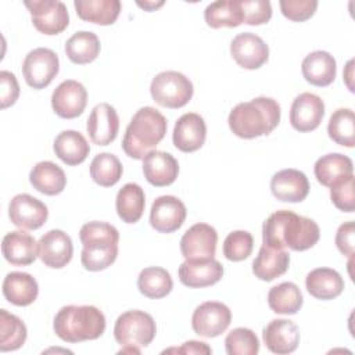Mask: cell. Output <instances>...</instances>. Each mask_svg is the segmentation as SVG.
<instances>
[{
    "mask_svg": "<svg viewBox=\"0 0 355 355\" xmlns=\"http://www.w3.org/2000/svg\"><path fill=\"white\" fill-rule=\"evenodd\" d=\"M73 6L80 19L97 25H112L122 7L119 0H75Z\"/></svg>",
    "mask_w": 355,
    "mask_h": 355,
    "instance_id": "cell-32",
    "label": "cell"
},
{
    "mask_svg": "<svg viewBox=\"0 0 355 355\" xmlns=\"http://www.w3.org/2000/svg\"><path fill=\"white\" fill-rule=\"evenodd\" d=\"M162 4H164V1H144V3L137 1V6L141 7V8H144L146 11H154L155 8L161 7Z\"/></svg>",
    "mask_w": 355,
    "mask_h": 355,
    "instance_id": "cell-50",
    "label": "cell"
},
{
    "mask_svg": "<svg viewBox=\"0 0 355 355\" xmlns=\"http://www.w3.org/2000/svg\"><path fill=\"white\" fill-rule=\"evenodd\" d=\"M36 279L25 272H10L3 282L4 298L17 306H28L37 298Z\"/></svg>",
    "mask_w": 355,
    "mask_h": 355,
    "instance_id": "cell-26",
    "label": "cell"
},
{
    "mask_svg": "<svg viewBox=\"0 0 355 355\" xmlns=\"http://www.w3.org/2000/svg\"><path fill=\"white\" fill-rule=\"evenodd\" d=\"M266 348L273 354L294 352L300 344V329L288 319H275L262 331Z\"/></svg>",
    "mask_w": 355,
    "mask_h": 355,
    "instance_id": "cell-22",
    "label": "cell"
},
{
    "mask_svg": "<svg viewBox=\"0 0 355 355\" xmlns=\"http://www.w3.org/2000/svg\"><path fill=\"white\" fill-rule=\"evenodd\" d=\"M243 22L248 25L266 24L272 17V6L268 0H240Z\"/></svg>",
    "mask_w": 355,
    "mask_h": 355,
    "instance_id": "cell-44",
    "label": "cell"
},
{
    "mask_svg": "<svg viewBox=\"0 0 355 355\" xmlns=\"http://www.w3.org/2000/svg\"><path fill=\"white\" fill-rule=\"evenodd\" d=\"M179 280L190 288L214 286L223 276V266L215 258L186 259L179 266Z\"/></svg>",
    "mask_w": 355,
    "mask_h": 355,
    "instance_id": "cell-13",
    "label": "cell"
},
{
    "mask_svg": "<svg viewBox=\"0 0 355 355\" xmlns=\"http://www.w3.org/2000/svg\"><path fill=\"white\" fill-rule=\"evenodd\" d=\"M316 180L326 187H331L338 180L354 173L352 159L340 153H330L320 157L313 166Z\"/></svg>",
    "mask_w": 355,
    "mask_h": 355,
    "instance_id": "cell-29",
    "label": "cell"
},
{
    "mask_svg": "<svg viewBox=\"0 0 355 355\" xmlns=\"http://www.w3.org/2000/svg\"><path fill=\"white\" fill-rule=\"evenodd\" d=\"M270 191L279 201L301 202L309 193V182L298 169H282L272 176Z\"/></svg>",
    "mask_w": 355,
    "mask_h": 355,
    "instance_id": "cell-21",
    "label": "cell"
},
{
    "mask_svg": "<svg viewBox=\"0 0 355 355\" xmlns=\"http://www.w3.org/2000/svg\"><path fill=\"white\" fill-rule=\"evenodd\" d=\"M225 348L229 355H257L259 351V341L251 329L236 327L227 333Z\"/></svg>",
    "mask_w": 355,
    "mask_h": 355,
    "instance_id": "cell-41",
    "label": "cell"
},
{
    "mask_svg": "<svg viewBox=\"0 0 355 355\" xmlns=\"http://www.w3.org/2000/svg\"><path fill=\"white\" fill-rule=\"evenodd\" d=\"M191 80L178 71H164L155 75L150 85L153 100L166 108H182L193 97Z\"/></svg>",
    "mask_w": 355,
    "mask_h": 355,
    "instance_id": "cell-7",
    "label": "cell"
},
{
    "mask_svg": "<svg viewBox=\"0 0 355 355\" xmlns=\"http://www.w3.org/2000/svg\"><path fill=\"white\" fill-rule=\"evenodd\" d=\"M318 8L316 0H282V14L294 22H302L309 19Z\"/></svg>",
    "mask_w": 355,
    "mask_h": 355,
    "instance_id": "cell-45",
    "label": "cell"
},
{
    "mask_svg": "<svg viewBox=\"0 0 355 355\" xmlns=\"http://www.w3.org/2000/svg\"><path fill=\"white\" fill-rule=\"evenodd\" d=\"M53 148L55 155L69 166L82 164L90 153L87 140L78 130H62L58 133Z\"/></svg>",
    "mask_w": 355,
    "mask_h": 355,
    "instance_id": "cell-30",
    "label": "cell"
},
{
    "mask_svg": "<svg viewBox=\"0 0 355 355\" xmlns=\"http://www.w3.org/2000/svg\"><path fill=\"white\" fill-rule=\"evenodd\" d=\"M305 287L318 300H333L344 290L341 275L331 268H316L306 275Z\"/></svg>",
    "mask_w": 355,
    "mask_h": 355,
    "instance_id": "cell-28",
    "label": "cell"
},
{
    "mask_svg": "<svg viewBox=\"0 0 355 355\" xmlns=\"http://www.w3.org/2000/svg\"><path fill=\"white\" fill-rule=\"evenodd\" d=\"M218 233L208 223H196L180 239V251L186 259L214 258Z\"/></svg>",
    "mask_w": 355,
    "mask_h": 355,
    "instance_id": "cell-17",
    "label": "cell"
},
{
    "mask_svg": "<svg viewBox=\"0 0 355 355\" xmlns=\"http://www.w3.org/2000/svg\"><path fill=\"white\" fill-rule=\"evenodd\" d=\"M280 122V105L270 97H257L237 104L229 114L230 130L241 139L269 135Z\"/></svg>",
    "mask_w": 355,
    "mask_h": 355,
    "instance_id": "cell-2",
    "label": "cell"
},
{
    "mask_svg": "<svg viewBox=\"0 0 355 355\" xmlns=\"http://www.w3.org/2000/svg\"><path fill=\"white\" fill-rule=\"evenodd\" d=\"M8 216L15 226L26 230H36L46 223L49 211L44 202L31 194L22 193L17 194L10 201Z\"/></svg>",
    "mask_w": 355,
    "mask_h": 355,
    "instance_id": "cell-11",
    "label": "cell"
},
{
    "mask_svg": "<svg viewBox=\"0 0 355 355\" xmlns=\"http://www.w3.org/2000/svg\"><path fill=\"white\" fill-rule=\"evenodd\" d=\"M268 304L275 313L294 315L301 309L304 298L295 283L283 282L269 290Z\"/></svg>",
    "mask_w": 355,
    "mask_h": 355,
    "instance_id": "cell-34",
    "label": "cell"
},
{
    "mask_svg": "<svg viewBox=\"0 0 355 355\" xmlns=\"http://www.w3.org/2000/svg\"><path fill=\"white\" fill-rule=\"evenodd\" d=\"M288 263L290 254L286 250L262 244L257 258L252 262V272L259 280L272 282L286 273Z\"/></svg>",
    "mask_w": 355,
    "mask_h": 355,
    "instance_id": "cell-27",
    "label": "cell"
},
{
    "mask_svg": "<svg viewBox=\"0 0 355 355\" xmlns=\"http://www.w3.org/2000/svg\"><path fill=\"white\" fill-rule=\"evenodd\" d=\"M86 129L94 144H111L116 139L119 130V116L115 108L108 103L97 104L87 118Z\"/></svg>",
    "mask_w": 355,
    "mask_h": 355,
    "instance_id": "cell-18",
    "label": "cell"
},
{
    "mask_svg": "<svg viewBox=\"0 0 355 355\" xmlns=\"http://www.w3.org/2000/svg\"><path fill=\"white\" fill-rule=\"evenodd\" d=\"M155 333L157 326L153 316L139 309L123 312L114 326V337L122 347H147Z\"/></svg>",
    "mask_w": 355,
    "mask_h": 355,
    "instance_id": "cell-6",
    "label": "cell"
},
{
    "mask_svg": "<svg viewBox=\"0 0 355 355\" xmlns=\"http://www.w3.org/2000/svg\"><path fill=\"white\" fill-rule=\"evenodd\" d=\"M29 10L33 26L44 35H58L67 29L69 14L67 6L58 0H33L25 1Z\"/></svg>",
    "mask_w": 355,
    "mask_h": 355,
    "instance_id": "cell-9",
    "label": "cell"
},
{
    "mask_svg": "<svg viewBox=\"0 0 355 355\" xmlns=\"http://www.w3.org/2000/svg\"><path fill=\"white\" fill-rule=\"evenodd\" d=\"M87 104V92L85 86L73 79L61 82L51 94V107L54 112L65 119L79 116Z\"/></svg>",
    "mask_w": 355,
    "mask_h": 355,
    "instance_id": "cell-12",
    "label": "cell"
},
{
    "mask_svg": "<svg viewBox=\"0 0 355 355\" xmlns=\"http://www.w3.org/2000/svg\"><path fill=\"white\" fill-rule=\"evenodd\" d=\"M204 19L207 25L214 29H219L222 26H239L240 24H243L240 0H223L208 4L204 11Z\"/></svg>",
    "mask_w": 355,
    "mask_h": 355,
    "instance_id": "cell-37",
    "label": "cell"
},
{
    "mask_svg": "<svg viewBox=\"0 0 355 355\" xmlns=\"http://www.w3.org/2000/svg\"><path fill=\"white\" fill-rule=\"evenodd\" d=\"M230 54L241 68L258 69L268 61L269 47L258 35L243 32L233 37Z\"/></svg>",
    "mask_w": 355,
    "mask_h": 355,
    "instance_id": "cell-14",
    "label": "cell"
},
{
    "mask_svg": "<svg viewBox=\"0 0 355 355\" xmlns=\"http://www.w3.org/2000/svg\"><path fill=\"white\" fill-rule=\"evenodd\" d=\"M60 69L58 55L46 47L31 50L22 62L25 82L33 89H44L57 76Z\"/></svg>",
    "mask_w": 355,
    "mask_h": 355,
    "instance_id": "cell-8",
    "label": "cell"
},
{
    "mask_svg": "<svg viewBox=\"0 0 355 355\" xmlns=\"http://www.w3.org/2000/svg\"><path fill=\"white\" fill-rule=\"evenodd\" d=\"M123 168L116 155L111 153L97 154L90 164V178L103 187L116 184L122 176Z\"/></svg>",
    "mask_w": 355,
    "mask_h": 355,
    "instance_id": "cell-39",
    "label": "cell"
},
{
    "mask_svg": "<svg viewBox=\"0 0 355 355\" xmlns=\"http://www.w3.org/2000/svg\"><path fill=\"white\" fill-rule=\"evenodd\" d=\"M354 243H355V230H354V222L348 220L337 229L336 233V245L338 251L345 257L354 255Z\"/></svg>",
    "mask_w": 355,
    "mask_h": 355,
    "instance_id": "cell-47",
    "label": "cell"
},
{
    "mask_svg": "<svg viewBox=\"0 0 355 355\" xmlns=\"http://www.w3.org/2000/svg\"><path fill=\"white\" fill-rule=\"evenodd\" d=\"M146 205V196L143 189L136 183H126L119 189L115 207L118 216L125 223H136L140 220Z\"/></svg>",
    "mask_w": 355,
    "mask_h": 355,
    "instance_id": "cell-33",
    "label": "cell"
},
{
    "mask_svg": "<svg viewBox=\"0 0 355 355\" xmlns=\"http://www.w3.org/2000/svg\"><path fill=\"white\" fill-rule=\"evenodd\" d=\"M320 237V229L313 219L282 209L273 212L262 226L263 244L273 248L305 251L312 248Z\"/></svg>",
    "mask_w": 355,
    "mask_h": 355,
    "instance_id": "cell-1",
    "label": "cell"
},
{
    "mask_svg": "<svg viewBox=\"0 0 355 355\" xmlns=\"http://www.w3.org/2000/svg\"><path fill=\"white\" fill-rule=\"evenodd\" d=\"M324 115L323 100L313 93L298 94L290 108V123L298 132H312L315 130Z\"/></svg>",
    "mask_w": 355,
    "mask_h": 355,
    "instance_id": "cell-15",
    "label": "cell"
},
{
    "mask_svg": "<svg viewBox=\"0 0 355 355\" xmlns=\"http://www.w3.org/2000/svg\"><path fill=\"white\" fill-rule=\"evenodd\" d=\"M1 252L11 265L26 266L33 263L39 257V247L29 233L14 230L3 237Z\"/></svg>",
    "mask_w": 355,
    "mask_h": 355,
    "instance_id": "cell-24",
    "label": "cell"
},
{
    "mask_svg": "<svg viewBox=\"0 0 355 355\" xmlns=\"http://www.w3.org/2000/svg\"><path fill=\"white\" fill-rule=\"evenodd\" d=\"M53 329L65 343L96 340L105 330V316L93 305H67L54 316Z\"/></svg>",
    "mask_w": 355,
    "mask_h": 355,
    "instance_id": "cell-5",
    "label": "cell"
},
{
    "mask_svg": "<svg viewBox=\"0 0 355 355\" xmlns=\"http://www.w3.org/2000/svg\"><path fill=\"white\" fill-rule=\"evenodd\" d=\"M301 71L308 83L318 87H324L334 82L337 64L330 53L316 50L309 53L302 60Z\"/></svg>",
    "mask_w": 355,
    "mask_h": 355,
    "instance_id": "cell-25",
    "label": "cell"
},
{
    "mask_svg": "<svg viewBox=\"0 0 355 355\" xmlns=\"http://www.w3.org/2000/svg\"><path fill=\"white\" fill-rule=\"evenodd\" d=\"M28 330L25 323L15 315L0 309V351H15L26 341Z\"/></svg>",
    "mask_w": 355,
    "mask_h": 355,
    "instance_id": "cell-38",
    "label": "cell"
},
{
    "mask_svg": "<svg viewBox=\"0 0 355 355\" xmlns=\"http://www.w3.org/2000/svg\"><path fill=\"white\" fill-rule=\"evenodd\" d=\"M232 312L227 305L218 301L200 304L191 316V327L196 334L212 338L220 336L229 327Z\"/></svg>",
    "mask_w": 355,
    "mask_h": 355,
    "instance_id": "cell-10",
    "label": "cell"
},
{
    "mask_svg": "<svg viewBox=\"0 0 355 355\" xmlns=\"http://www.w3.org/2000/svg\"><path fill=\"white\" fill-rule=\"evenodd\" d=\"M172 287L173 282L169 272L159 266L144 268L137 277V288L147 298H164L172 291Z\"/></svg>",
    "mask_w": 355,
    "mask_h": 355,
    "instance_id": "cell-36",
    "label": "cell"
},
{
    "mask_svg": "<svg viewBox=\"0 0 355 355\" xmlns=\"http://www.w3.org/2000/svg\"><path fill=\"white\" fill-rule=\"evenodd\" d=\"M207 137V125L204 118L196 112L183 114L175 123L172 140L178 150L194 153L200 150Z\"/></svg>",
    "mask_w": 355,
    "mask_h": 355,
    "instance_id": "cell-20",
    "label": "cell"
},
{
    "mask_svg": "<svg viewBox=\"0 0 355 355\" xmlns=\"http://www.w3.org/2000/svg\"><path fill=\"white\" fill-rule=\"evenodd\" d=\"M29 182L37 191L46 196H55L65 189L67 176L57 164L51 161H40L32 168Z\"/></svg>",
    "mask_w": 355,
    "mask_h": 355,
    "instance_id": "cell-31",
    "label": "cell"
},
{
    "mask_svg": "<svg viewBox=\"0 0 355 355\" xmlns=\"http://www.w3.org/2000/svg\"><path fill=\"white\" fill-rule=\"evenodd\" d=\"M37 247L39 258L49 268L61 269L72 259V240L65 232L60 229H53L44 233L39 239Z\"/></svg>",
    "mask_w": 355,
    "mask_h": 355,
    "instance_id": "cell-19",
    "label": "cell"
},
{
    "mask_svg": "<svg viewBox=\"0 0 355 355\" xmlns=\"http://www.w3.org/2000/svg\"><path fill=\"white\" fill-rule=\"evenodd\" d=\"M329 137L340 146L352 148L355 146V116L349 108L336 110L327 125Z\"/></svg>",
    "mask_w": 355,
    "mask_h": 355,
    "instance_id": "cell-40",
    "label": "cell"
},
{
    "mask_svg": "<svg viewBox=\"0 0 355 355\" xmlns=\"http://www.w3.org/2000/svg\"><path fill=\"white\" fill-rule=\"evenodd\" d=\"M0 92H1V108L12 105L19 96V85L15 75L10 71L0 72Z\"/></svg>",
    "mask_w": 355,
    "mask_h": 355,
    "instance_id": "cell-46",
    "label": "cell"
},
{
    "mask_svg": "<svg viewBox=\"0 0 355 355\" xmlns=\"http://www.w3.org/2000/svg\"><path fill=\"white\" fill-rule=\"evenodd\" d=\"M164 352H178V354H212L211 347L202 341H186L180 348H169Z\"/></svg>",
    "mask_w": 355,
    "mask_h": 355,
    "instance_id": "cell-48",
    "label": "cell"
},
{
    "mask_svg": "<svg viewBox=\"0 0 355 355\" xmlns=\"http://www.w3.org/2000/svg\"><path fill=\"white\" fill-rule=\"evenodd\" d=\"M352 65H354V60H349L347 67H345V71H344V80L347 83V87L349 89V92H354V85H352V76H354L352 71H354V67Z\"/></svg>",
    "mask_w": 355,
    "mask_h": 355,
    "instance_id": "cell-49",
    "label": "cell"
},
{
    "mask_svg": "<svg viewBox=\"0 0 355 355\" xmlns=\"http://www.w3.org/2000/svg\"><path fill=\"white\" fill-rule=\"evenodd\" d=\"M186 214L182 200L175 196H161L151 205L150 225L159 233H172L184 223Z\"/></svg>",
    "mask_w": 355,
    "mask_h": 355,
    "instance_id": "cell-16",
    "label": "cell"
},
{
    "mask_svg": "<svg viewBox=\"0 0 355 355\" xmlns=\"http://www.w3.org/2000/svg\"><path fill=\"white\" fill-rule=\"evenodd\" d=\"M143 173L146 180L155 187L169 186L179 175V164L172 154L153 150L143 158Z\"/></svg>",
    "mask_w": 355,
    "mask_h": 355,
    "instance_id": "cell-23",
    "label": "cell"
},
{
    "mask_svg": "<svg viewBox=\"0 0 355 355\" xmlns=\"http://www.w3.org/2000/svg\"><path fill=\"white\" fill-rule=\"evenodd\" d=\"M83 244L80 262L86 270L98 272L111 266L118 257L119 232L107 222H87L80 227Z\"/></svg>",
    "mask_w": 355,
    "mask_h": 355,
    "instance_id": "cell-4",
    "label": "cell"
},
{
    "mask_svg": "<svg viewBox=\"0 0 355 355\" xmlns=\"http://www.w3.org/2000/svg\"><path fill=\"white\" fill-rule=\"evenodd\" d=\"M354 173L338 180L330 187V198L336 208L344 212H354L355 193H354Z\"/></svg>",
    "mask_w": 355,
    "mask_h": 355,
    "instance_id": "cell-43",
    "label": "cell"
},
{
    "mask_svg": "<svg viewBox=\"0 0 355 355\" xmlns=\"http://www.w3.org/2000/svg\"><path fill=\"white\" fill-rule=\"evenodd\" d=\"M254 248V239L245 230H234L223 241V255L226 259L239 262L247 259Z\"/></svg>",
    "mask_w": 355,
    "mask_h": 355,
    "instance_id": "cell-42",
    "label": "cell"
},
{
    "mask_svg": "<svg viewBox=\"0 0 355 355\" xmlns=\"http://www.w3.org/2000/svg\"><path fill=\"white\" fill-rule=\"evenodd\" d=\"M166 118L154 107H141L130 119L122 140V150L133 159H143L166 133Z\"/></svg>",
    "mask_w": 355,
    "mask_h": 355,
    "instance_id": "cell-3",
    "label": "cell"
},
{
    "mask_svg": "<svg viewBox=\"0 0 355 355\" xmlns=\"http://www.w3.org/2000/svg\"><path fill=\"white\" fill-rule=\"evenodd\" d=\"M100 53V40L96 33L79 31L73 33L65 43L67 57L78 65L89 64L97 58Z\"/></svg>",
    "mask_w": 355,
    "mask_h": 355,
    "instance_id": "cell-35",
    "label": "cell"
}]
</instances>
